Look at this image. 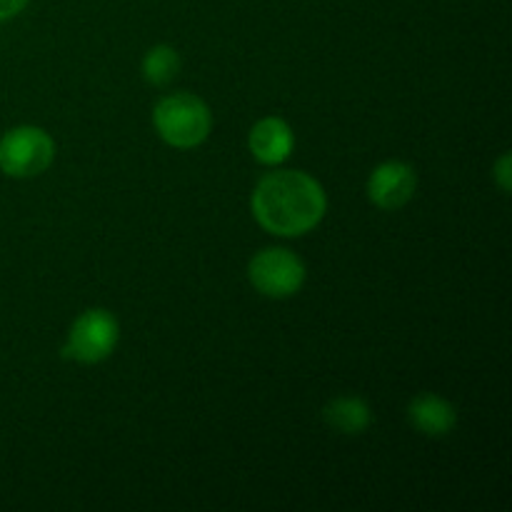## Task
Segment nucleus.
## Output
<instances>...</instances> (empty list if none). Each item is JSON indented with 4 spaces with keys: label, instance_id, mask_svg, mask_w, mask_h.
<instances>
[{
    "label": "nucleus",
    "instance_id": "1",
    "mask_svg": "<svg viewBox=\"0 0 512 512\" xmlns=\"http://www.w3.org/2000/svg\"><path fill=\"white\" fill-rule=\"evenodd\" d=\"M328 200L313 175L275 170L253 190V215L268 233L298 238L323 220Z\"/></svg>",
    "mask_w": 512,
    "mask_h": 512
},
{
    "label": "nucleus",
    "instance_id": "2",
    "mask_svg": "<svg viewBox=\"0 0 512 512\" xmlns=\"http://www.w3.org/2000/svg\"><path fill=\"white\" fill-rule=\"evenodd\" d=\"M153 123L160 138L180 150L195 148L203 143L213 128L210 110L198 95L173 93L165 95L153 110Z\"/></svg>",
    "mask_w": 512,
    "mask_h": 512
},
{
    "label": "nucleus",
    "instance_id": "3",
    "mask_svg": "<svg viewBox=\"0 0 512 512\" xmlns=\"http://www.w3.org/2000/svg\"><path fill=\"white\" fill-rule=\"evenodd\" d=\"M118 320L110 310L90 308L70 325L63 345V358L83 365H95L108 358L118 345Z\"/></svg>",
    "mask_w": 512,
    "mask_h": 512
},
{
    "label": "nucleus",
    "instance_id": "4",
    "mask_svg": "<svg viewBox=\"0 0 512 512\" xmlns=\"http://www.w3.org/2000/svg\"><path fill=\"white\" fill-rule=\"evenodd\" d=\"M55 158V143L43 128L20 125L0 138V170L10 178H35Z\"/></svg>",
    "mask_w": 512,
    "mask_h": 512
},
{
    "label": "nucleus",
    "instance_id": "5",
    "mask_svg": "<svg viewBox=\"0 0 512 512\" xmlns=\"http://www.w3.org/2000/svg\"><path fill=\"white\" fill-rule=\"evenodd\" d=\"M248 278L265 298H290L305 283V265L293 250L265 248L250 260Z\"/></svg>",
    "mask_w": 512,
    "mask_h": 512
},
{
    "label": "nucleus",
    "instance_id": "6",
    "mask_svg": "<svg viewBox=\"0 0 512 512\" xmlns=\"http://www.w3.org/2000/svg\"><path fill=\"white\" fill-rule=\"evenodd\" d=\"M418 178L415 170L403 160H388L378 165L368 178V198L380 210H398L413 200Z\"/></svg>",
    "mask_w": 512,
    "mask_h": 512
},
{
    "label": "nucleus",
    "instance_id": "7",
    "mask_svg": "<svg viewBox=\"0 0 512 512\" xmlns=\"http://www.w3.org/2000/svg\"><path fill=\"white\" fill-rule=\"evenodd\" d=\"M248 148L253 158L263 165H278L288 160L295 148L293 128L278 115L258 120L248 135Z\"/></svg>",
    "mask_w": 512,
    "mask_h": 512
},
{
    "label": "nucleus",
    "instance_id": "8",
    "mask_svg": "<svg viewBox=\"0 0 512 512\" xmlns=\"http://www.w3.org/2000/svg\"><path fill=\"white\" fill-rule=\"evenodd\" d=\"M408 420L425 438H445L458 425V413L450 400L435 393H420L418 398L410 400Z\"/></svg>",
    "mask_w": 512,
    "mask_h": 512
},
{
    "label": "nucleus",
    "instance_id": "9",
    "mask_svg": "<svg viewBox=\"0 0 512 512\" xmlns=\"http://www.w3.org/2000/svg\"><path fill=\"white\" fill-rule=\"evenodd\" d=\"M323 420L328 428H333L340 435H360L373 423V410L363 398L355 395H340L330 400L323 408Z\"/></svg>",
    "mask_w": 512,
    "mask_h": 512
},
{
    "label": "nucleus",
    "instance_id": "10",
    "mask_svg": "<svg viewBox=\"0 0 512 512\" xmlns=\"http://www.w3.org/2000/svg\"><path fill=\"white\" fill-rule=\"evenodd\" d=\"M180 73V55L173 45H153L143 58V78L150 85H168Z\"/></svg>",
    "mask_w": 512,
    "mask_h": 512
},
{
    "label": "nucleus",
    "instance_id": "11",
    "mask_svg": "<svg viewBox=\"0 0 512 512\" xmlns=\"http://www.w3.org/2000/svg\"><path fill=\"white\" fill-rule=\"evenodd\" d=\"M495 180H498V185L503 188V193H508L510 185H512V178H510V155L505 153L503 158L495 163Z\"/></svg>",
    "mask_w": 512,
    "mask_h": 512
},
{
    "label": "nucleus",
    "instance_id": "12",
    "mask_svg": "<svg viewBox=\"0 0 512 512\" xmlns=\"http://www.w3.org/2000/svg\"><path fill=\"white\" fill-rule=\"evenodd\" d=\"M28 3L30 0H0V23H3V20L15 18L18 13H23Z\"/></svg>",
    "mask_w": 512,
    "mask_h": 512
}]
</instances>
